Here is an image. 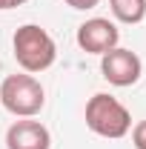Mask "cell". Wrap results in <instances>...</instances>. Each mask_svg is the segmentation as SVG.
Returning a JSON list of instances; mask_svg holds the SVG:
<instances>
[{
	"instance_id": "obj_1",
	"label": "cell",
	"mask_w": 146,
	"mask_h": 149,
	"mask_svg": "<svg viewBox=\"0 0 146 149\" xmlns=\"http://www.w3.org/2000/svg\"><path fill=\"white\" fill-rule=\"evenodd\" d=\"M12 46H15V60L20 63V69L29 72V74L46 72L57 57V46H55V40H52V35L46 29L35 26V23L20 26L17 32H15Z\"/></svg>"
},
{
	"instance_id": "obj_2",
	"label": "cell",
	"mask_w": 146,
	"mask_h": 149,
	"mask_svg": "<svg viewBox=\"0 0 146 149\" xmlns=\"http://www.w3.org/2000/svg\"><path fill=\"white\" fill-rule=\"evenodd\" d=\"M86 126L95 135H100V138L117 141V138H123L132 129V115L117 97L97 92V95H92L89 103H86Z\"/></svg>"
},
{
	"instance_id": "obj_3",
	"label": "cell",
	"mask_w": 146,
	"mask_h": 149,
	"mask_svg": "<svg viewBox=\"0 0 146 149\" xmlns=\"http://www.w3.org/2000/svg\"><path fill=\"white\" fill-rule=\"evenodd\" d=\"M0 103L17 118H35L46 103V92L32 74H9L0 83Z\"/></svg>"
},
{
	"instance_id": "obj_4",
	"label": "cell",
	"mask_w": 146,
	"mask_h": 149,
	"mask_svg": "<svg viewBox=\"0 0 146 149\" xmlns=\"http://www.w3.org/2000/svg\"><path fill=\"white\" fill-rule=\"evenodd\" d=\"M100 72H103V77L109 80L112 86H120L123 89V86H132V83L140 80L143 63H140V57L135 55L132 49L115 46L106 55H100Z\"/></svg>"
},
{
	"instance_id": "obj_5",
	"label": "cell",
	"mask_w": 146,
	"mask_h": 149,
	"mask_svg": "<svg viewBox=\"0 0 146 149\" xmlns=\"http://www.w3.org/2000/svg\"><path fill=\"white\" fill-rule=\"evenodd\" d=\"M117 40H120V32L106 17H92L77 26V46L89 55H106L109 49L117 46Z\"/></svg>"
},
{
	"instance_id": "obj_6",
	"label": "cell",
	"mask_w": 146,
	"mask_h": 149,
	"mask_svg": "<svg viewBox=\"0 0 146 149\" xmlns=\"http://www.w3.org/2000/svg\"><path fill=\"white\" fill-rule=\"evenodd\" d=\"M6 146L9 149H49L52 146V135H49V129L40 120L23 118V120H17V123L9 126V132H6Z\"/></svg>"
},
{
	"instance_id": "obj_7",
	"label": "cell",
	"mask_w": 146,
	"mask_h": 149,
	"mask_svg": "<svg viewBox=\"0 0 146 149\" xmlns=\"http://www.w3.org/2000/svg\"><path fill=\"white\" fill-rule=\"evenodd\" d=\"M109 6L120 23H140L146 17V0H109Z\"/></svg>"
},
{
	"instance_id": "obj_8",
	"label": "cell",
	"mask_w": 146,
	"mask_h": 149,
	"mask_svg": "<svg viewBox=\"0 0 146 149\" xmlns=\"http://www.w3.org/2000/svg\"><path fill=\"white\" fill-rule=\"evenodd\" d=\"M132 143H135V149H146V120L135 123V129H132Z\"/></svg>"
},
{
	"instance_id": "obj_9",
	"label": "cell",
	"mask_w": 146,
	"mask_h": 149,
	"mask_svg": "<svg viewBox=\"0 0 146 149\" xmlns=\"http://www.w3.org/2000/svg\"><path fill=\"white\" fill-rule=\"evenodd\" d=\"M66 3H69L72 9H80V12H86V9H95L100 0H66Z\"/></svg>"
},
{
	"instance_id": "obj_10",
	"label": "cell",
	"mask_w": 146,
	"mask_h": 149,
	"mask_svg": "<svg viewBox=\"0 0 146 149\" xmlns=\"http://www.w3.org/2000/svg\"><path fill=\"white\" fill-rule=\"evenodd\" d=\"M26 0H9V9H17V6H23Z\"/></svg>"
},
{
	"instance_id": "obj_11",
	"label": "cell",
	"mask_w": 146,
	"mask_h": 149,
	"mask_svg": "<svg viewBox=\"0 0 146 149\" xmlns=\"http://www.w3.org/2000/svg\"><path fill=\"white\" fill-rule=\"evenodd\" d=\"M3 9H9V0H0V12H3Z\"/></svg>"
}]
</instances>
